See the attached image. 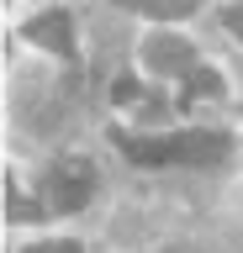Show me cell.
<instances>
[{
  "label": "cell",
  "mask_w": 243,
  "mask_h": 253,
  "mask_svg": "<svg viewBox=\"0 0 243 253\" xmlns=\"http://www.w3.org/2000/svg\"><path fill=\"white\" fill-rule=\"evenodd\" d=\"M111 100H116V106H132V100H138V79H116V84H111Z\"/></svg>",
  "instance_id": "obj_9"
},
{
  "label": "cell",
  "mask_w": 243,
  "mask_h": 253,
  "mask_svg": "<svg viewBox=\"0 0 243 253\" xmlns=\"http://www.w3.org/2000/svg\"><path fill=\"white\" fill-rule=\"evenodd\" d=\"M5 216H11V221H37V216H43V206H37V201H21L16 190H11V195H5Z\"/></svg>",
  "instance_id": "obj_7"
},
{
  "label": "cell",
  "mask_w": 243,
  "mask_h": 253,
  "mask_svg": "<svg viewBox=\"0 0 243 253\" xmlns=\"http://www.w3.org/2000/svg\"><path fill=\"white\" fill-rule=\"evenodd\" d=\"M53 211H80L90 201V164H58V169L43 179Z\"/></svg>",
  "instance_id": "obj_1"
},
{
  "label": "cell",
  "mask_w": 243,
  "mask_h": 253,
  "mask_svg": "<svg viewBox=\"0 0 243 253\" xmlns=\"http://www.w3.org/2000/svg\"><path fill=\"white\" fill-rule=\"evenodd\" d=\"M222 27L233 32V37H243V5H227V11H222Z\"/></svg>",
  "instance_id": "obj_10"
},
{
  "label": "cell",
  "mask_w": 243,
  "mask_h": 253,
  "mask_svg": "<svg viewBox=\"0 0 243 253\" xmlns=\"http://www.w3.org/2000/svg\"><path fill=\"white\" fill-rule=\"evenodd\" d=\"M27 37L43 47H53V53H69V16L64 11H48V16H37L32 27H27Z\"/></svg>",
  "instance_id": "obj_4"
},
{
  "label": "cell",
  "mask_w": 243,
  "mask_h": 253,
  "mask_svg": "<svg viewBox=\"0 0 243 253\" xmlns=\"http://www.w3.org/2000/svg\"><path fill=\"white\" fill-rule=\"evenodd\" d=\"M122 5H132V11H148V16H164V21H169V16H185L195 0H122Z\"/></svg>",
  "instance_id": "obj_6"
},
{
  "label": "cell",
  "mask_w": 243,
  "mask_h": 253,
  "mask_svg": "<svg viewBox=\"0 0 243 253\" xmlns=\"http://www.w3.org/2000/svg\"><path fill=\"white\" fill-rule=\"evenodd\" d=\"M122 148H127V158H138V164H164V158H175L169 142H148V137H122Z\"/></svg>",
  "instance_id": "obj_5"
},
{
  "label": "cell",
  "mask_w": 243,
  "mask_h": 253,
  "mask_svg": "<svg viewBox=\"0 0 243 253\" xmlns=\"http://www.w3.org/2000/svg\"><path fill=\"white\" fill-rule=\"evenodd\" d=\"M195 95H222V79L211 74V69H195V74H191V90H185V100H195Z\"/></svg>",
  "instance_id": "obj_8"
},
{
  "label": "cell",
  "mask_w": 243,
  "mask_h": 253,
  "mask_svg": "<svg viewBox=\"0 0 243 253\" xmlns=\"http://www.w3.org/2000/svg\"><path fill=\"white\" fill-rule=\"evenodd\" d=\"M27 253H80V243L64 237V243H37V248H27Z\"/></svg>",
  "instance_id": "obj_11"
},
{
  "label": "cell",
  "mask_w": 243,
  "mask_h": 253,
  "mask_svg": "<svg viewBox=\"0 0 243 253\" xmlns=\"http://www.w3.org/2000/svg\"><path fill=\"white\" fill-rule=\"evenodd\" d=\"M169 148H175L180 164H222L227 158V137L222 132H180Z\"/></svg>",
  "instance_id": "obj_3"
},
{
  "label": "cell",
  "mask_w": 243,
  "mask_h": 253,
  "mask_svg": "<svg viewBox=\"0 0 243 253\" xmlns=\"http://www.w3.org/2000/svg\"><path fill=\"white\" fill-rule=\"evenodd\" d=\"M143 58L153 74H195V53L185 37H169V32H159V37H148L143 42Z\"/></svg>",
  "instance_id": "obj_2"
}]
</instances>
